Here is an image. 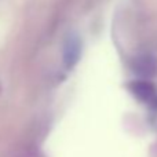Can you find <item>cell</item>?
<instances>
[{
    "label": "cell",
    "mask_w": 157,
    "mask_h": 157,
    "mask_svg": "<svg viewBox=\"0 0 157 157\" xmlns=\"http://www.w3.org/2000/svg\"><path fill=\"white\" fill-rule=\"evenodd\" d=\"M83 52V43L77 35H71L66 37L62 50V63L66 71H71L77 65Z\"/></svg>",
    "instance_id": "cell-1"
},
{
    "label": "cell",
    "mask_w": 157,
    "mask_h": 157,
    "mask_svg": "<svg viewBox=\"0 0 157 157\" xmlns=\"http://www.w3.org/2000/svg\"><path fill=\"white\" fill-rule=\"evenodd\" d=\"M131 68L141 77H153L157 75V58L153 55H139L134 58Z\"/></svg>",
    "instance_id": "cell-2"
},
{
    "label": "cell",
    "mask_w": 157,
    "mask_h": 157,
    "mask_svg": "<svg viewBox=\"0 0 157 157\" xmlns=\"http://www.w3.org/2000/svg\"><path fill=\"white\" fill-rule=\"evenodd\" d=\"M128 90L135 98L142 102H153L157 98V90L155 84L147 80H135L128 84Z\"/></svg>",
    "instance_id": "cell-3"
}]
</instances>
